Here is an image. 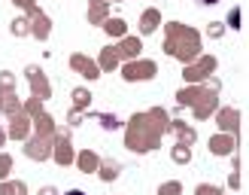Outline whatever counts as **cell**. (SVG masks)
<instances>
[{"instance_id":"obj_1","label":"cell","mask_w":249,"mask_h":195,"mask_svg":"<svg viewBox=\"0 0 249 195\" xmlns=\"http://www.w3.org/2000/svg\"><path fill=\"white\" fill-rule=\"evenodd\" d=\"M67 195H85V192H79V189H73V192H67Z\"/></svg>"},{"instance_id":"obj_2","label":"cell","mask_w":249,"mask_h":195,"mask_svg":"<svg viewBox=\"0 0 249 195\" xmlns=\"http://www.w3.org/2000/svg\"><path fill=\"white\" fill-rule=\"evenodd\" d=\"M201 3H207V6H210V3H219V0H201Z\"/></svg>"}]
</instances>
